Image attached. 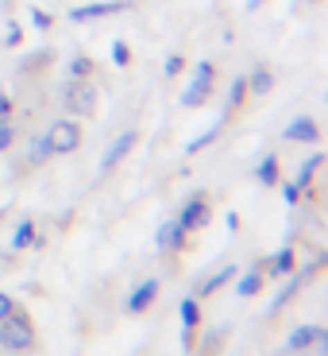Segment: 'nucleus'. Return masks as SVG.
Segmentation results:
<instances>
[{"instance_id":"nucleus-1","label":"nucleus","mask_w":328,"mask_h":356,"mask_svg":"<svg viewBox=\"0 0 328 356\" xmlns=\"http://www.w3.org/2000/svg\"><path fill=\"white\" fill-rule=\"evenodd\" d=\"M0 345L8 348V353H24V348L35 345V325L27 321V314L12 310L8 318L0 321Z\"/></svg>"},{"instance_id":"nucleus-2","label":"nucleus","mask_w":328,"mask_h":356,"mask_svg":"<svg viewBox=\"0 0 328 356\" xmlns=\"http://www.w3.org/2000/svg\"><path fill=\"white\" fill-rule=\"evenodd\" d=\"M46 143H51V155H70V152H78V143H81L78 120H54V124L46 128Z\"/></svg>"},{"instance_id":"nucleus-3","label":"nucleus","mask_w":328,"mask_h":356,"mask_svg":"<svg viewBox=\"0 0 328 356\" xmlns=\"http://www.w3.org/2000/svg\"><path fill=\"white\" fill-rule=\"evenodd\" d=\"M62 105L70 108V113H78V116H89L93 108H97V89L89 86L85 78H74L70 86L62 89Z\"/></svg>"},{"instance_id":"nucleus-4","label":"nucleus","mask_w":328,"mask_h":356,"mask_svg":"<svg viewBox=\"0 0 328 356\" xmlns=\"http://www.w3.org/2000/svg\"><path fill=\"white\" fill-rule=\"evenodd\" d=\"M213 78H216V66L213 63H201L193 74V81L186 86V93H182V105L186 108H197L209 101V93H213Z\"/></svg>"},{"instance_id":"nucleus-5","label":"nucleus","mask_w":328,"mask_h":356,"mask_svg":"<svg viewBox=\"0 0 328 356\" xmlns=\"http://www.w3.org/2000/svg\"><path fill=\"white\" fill-rule=\"evenodd\" d=\"M128 4L124 0H101V4H85V8H74L70 19L74 24H85V19H101V16H116V12H124Z\"/></svg>"},{"instance_id":"nucleus-6","label":"nucleus","mask_w":328,"mask_h":356,"mask_svg":"<svg viewBox=\"0 0 328 356\" xmlns=\"http://www.w3.org/2000/svg\"><path fill=\"white\" fill-rule=\"evenodd\" d=\"M286 140H293V143H317L320 140V128H317V120L313 116H297V120H290L286 124Z\"/></svg>"},{"instance_id":"nucleus-7","label":"nucleus","mask_w":328,"mask_h":356,"mask_svg":"<svg viewBox=\"0 0 328 356\" xmlns=\"http://www.w3.org/2000/svg\"><path fill=\"white\" fill-rule=\"evenodd\" d=\"M135 140H139L135 132H120V136H116V143H112V147L105 152V159H101V167H105V170H112L116 163H120V159H124V155L135 147Z\"/></svg>"},{"instance_id":"nucleus-8","label":"nucleus","mask_w":328,"mask_h":356,"mask_svg":"<svg viewBox=\"0 0 328 356\" xmlns=\"http://www.w3.org/2000/svg\"><path fill=\"white\" fill-rule=\"evenodd\" d=\"M209 221V205H205V197H193V202L186 205V209H182V217H178V225H182V229H201V225Z\"/></svg>"},{"instance_id":"nucleus-9","label":"nucleus","mask_w":328,"mask_h":356,"mask_svg":"<svg viewBox=\"0 0 328 356\" xmlns=\"http://www.w3.org/2000/svg\"><path fill=\"white\" fill-rule=\"evenodd\" d=\"M155 294H159V283H155V279H143V286H135L132 298H128V310H132V314L147 310V306L155 302Z\"/></svg>"},{"instance_id":"nucleus-10","label":"nucleus","mask_w":328,"mask_h":356,"mask_svg":"<svg viewBox=\"0 0 328 356\" xmlns=\"http://www.w3.org/2000/svg\"><path fill=\"white\" fill-rule=\"evenodd\" d=\"M155 241H159V248H186V229H182V225L178 221H170V225H162L159 229V236H155Z\"/></svg>"},{"instance_id":"nucleus-11","label":"nucleus","mask_w":328,"mask_h":356,"mask_svg":"<svg viewBox=\"0 0 328 356\" xmlns=\"http://www.w3.org/2000/svg\"><path fill=\"white\" fill-rule=\"evenodd\" d=\"M313 341H325V330H317V325H302V330H293V333H290L286 348H309Z\"/></svg>"},{"instance_id":"nucleus-12","label":"nucleus","mask_w":328,"mask_h":356,"mask_svg":"<svg viewBox=\"0 0 328 356\" xmlns=\"http://www.w3.org/2000/svg\"><path fill=\"white\" fill-rule=\"evenodd\" d=\"M232 279H236V267H221V271H216V275L209 279V283H201V291H197V294H201V298H209V294L221 291L224 283H232Z\"/></svg>"},{"instance_id":"nucleus-13","label":"nucleus","mask_w":328,"mask_h":356,"mask_svg":"<svg viewBox=\"0 0 328 356\" xmlns=\"http://www.w3.org/2000/svg\"><path fill=\"white\" fill-rule=\"evenodd\" d=\"M248 89L255 93V97H263V93H270V89H275V74H270V70H255V74L248 78Z\"/></svg>"},{"instance_id":"nucleus-14","label":"nucleus","mask_w":328,"mask_h":356,"mask_svg":"<svg viewBox=\"0 0 328 356\" xmlns=\"http://www.w3.org/2000/svg\"><path fill=\"white\" fill-rule=\"evenodd\" d=\"M46 159H51V143H46V136H35L31 147H27V163L39 167V163H46Z\"/></svg>"},{"instance_id":"nucleus-15","label":"nucleus","mask_w":328,"mask_h":356,"mask_svg":"<svg viewBox=\"0 0 328 356\" xmlns=\"http://www.w3.org/2000/svg\"><path fill=\"white\" fill-rule=\"evenodd\" d=\"M259 182L263 186H278V159L275 155H263V163H259Z\"/></svg>"},{"instance_id":"nucleus-16","label":"nucleus","mask_w":328,"mask_h":356,"mask_svg":"<svg viewBox=\"0 0 328 356\" xmlns=\"http://www.w3.org/2000/svg\"><path fill=\"white\" fill-rule=\"evenodd\" d=\"M259 286H263V271H248V275L240 279V286H236V291H240V298H255Z\"/></svg>"},{"instance_id":"nucleus-17","label":"nucleus","mask_w":328,"mask_h":356,"mask_svg":"<svg viewBox=\"0 0 328 356\" xmlns=\"http://www.w3.org/2000/svg\"><path fill=\"white\" fill-rule=\"evenodd\" d=\"M290 271H293V248H282L270 259V275H290Z\"/></svg>"},{"instance_id":"nucleus-18","label":"nucleus","mask_w":328,"mask_h":356,"mask_svg":"<svg viewBox=\"0 0 328 356\" xmlns=\"http://www.w3.org/2000/svg\"><path fill=\"white\" fill-rule=\"evenodd\" d=\"M182 310V321H186V330H193L197 321H201V310H197V298H186V302L178 306Z\"/></svg>"},{"instance_id":"nucleus-19","label":"nucleus","mask_w":328,"mask_h":356,"mask_svg":"<svg viewBox=\"0 0 328 356\" xmlns=\"http://www.w3.org/2000/svg\"><path fill=\"white\" fill-rule=\"evenodd\" d=\"M216 136H221V124H213V128H209L205 136H197V140H189V147H186V152H189V155H197L201 147H209V143H213Z\"/></svg>"},{"instance_id":"nucleus-20","label":"nucleus","mask_w":328,"mask_h":356,"mask_svg":"<svg viewBox=\"0 0 328 356\" xmlns=\"http://www.w3.org/2000/svg\"><path fill=\"white\" fill-rule=\"evenodd\" d=\"M243 97H248V78H236V81H232V89H228V105L232 108L243 105Z\"/></svg>"},{"instance_id":"nucleus-21","label":"nucleus","mask_w":328,"mask_h":356,"mask_svg":"<svg viewBox=\"0 0 328 356\" xmlns=\"http://www.w3.org/2000/svg\"><path fill=\"white\" fill-rule=\"evenodd\" d=\"M31 236H35V225L24 221V225L16 229V236H12V248H27V244H31Z\"/></svg>"},{"instance_id":"nucleus-22","label":"nucleus","mask_w":328,"mask_h":356,"mask_svg":"<svg viewBox=\"0 0 328 356\" xmlns=\"http://www.w3.org/2000/svg\"><path fill=\"white\" fill-rule=\"evenodd\" d=\"M89 74H93V63H89L85 54H78L70 63V78H89Z\"/></svg>"},{"instance_id":"nucleus-23","label":"nucleus","mask_w":328,"mask_h":356,"mask_svg":"<svg viewBox=\"0 0 328 356\" xmlns=\"http://www.w3.org/2000/svg\"><path fill=\"white\" fill-rule=\"evenodd\" d=\"M297 286H302V279H293V283H290V286H282V294H278L275 302H270V310H282V306H286V302H290L293 294H297Z\"/></svg>"},{"instance_id":"nucleus-24","label":"nucleus","mask_w":328,"mask_h":356,"mask_svg":"<svg viewBox=\"0 0 328 356\" xmlns=\"http://www.w3.org/2000/svg\"><path fill=\"white\" fill-rule=\"evenodd\" d=\"M320 167V155H309L305 159V167H302V175H297V186H309V178H313V170Z\"/></svg>"},{"instance_id":"nucleus-25","label":"nucleus","mask_w":328,"mask_h":356,"mask_svg":"<svg viewBox=\"0 0 328 356\" xmlns=\"http://www.w3.org/2000/svg\"><path fill=\"white\" fill-rule=\"evenodd\" d=\"M12 140H16V128H12L8 120H0V152H8Z\"/></svg>"},{"instance_id":"nucleus-26","label":"nucleus","mask_w":328,"mask_h":356,"mask_svg":"<svg viewBox=\"0 0 328 356\" xmlns=\"http://www.w3.org/2000/svg\"><path fill=\"white\" fill-rule=\"evenodd\" d=\"M182 66H186V58H182V54H170V58H166V78L182 74Z\"/></svg>"},{"instance_id":"nucleus-27","label":"nucleus","mask_w":328,"mask_h":356,"mask_svg":"<svg viewBox=\"0 0 328 356\" xmlns=\"http://www.w3.org/2000/svg\"><path fill=\"white\" fill-rule=\"evenodd\" d=\"M128 58H132V51H128L124 43H116V47H112V63H116V66H128Z\"/></svg>"},{"instance_id":"nucleus-28","label":"nucleus","mask_w":328,"mask_h":356,"mask_svg":"<svg viewBox=\"0 0 328 356\" xmlns=\"http://www.w3.org/2000/svg\"><path fill=\"white\" fill-rule=\"evenodd\" d=\"M19 39H24L19 24H8V31H4V43H8V47H19Z\"/></svg>"},{"instance_id":"nucleus-29","label":"nucleus","mask_w":328,"mask_h":356,"mask_svg":"<svg viewBox=\"0 0 328 356\" xmlns=\"http://www.w3.org/2000/svg\"><path fill=\"white\" fill-rule=\"evenodd\" d=\"M12 310H16V302H12V298H8V294H4V291H0V321L8 318Z\"/></svg>"},{"instance_id":"nucleus-30","label":"nucleus","mask_w":328,"mask_h":356,"mask_svg":"<svg viewBox=\"0 0 328 356\" xmlns=\"http://www.w3.org/2000/svg\"><path fill=\"white\" fill-rule=\"evenodd\" d=\"M31 24H35L39 31H46V27H51V16H46V12H39V8H35V12H31Z\"/></svg>"},{"instance_id":"nucleus-31","label":"nucleus","mask_w":328,"mask_h":356,"mask_svg":"<svg viewBox=\"0 0 328 356\" xmlns=\"http://www.w3.org/2000/svg\"><path fill=\"white\" fill-rule=\"evenodd\" d=\"M8 113H12V97L8 93H0V120H8Z\"/></svg>"},{"instance_id":"nucleus-32","label":"nucleus","mask_w":328,"mask_h":356,"mask_svg":"<svg viewBox=\"0 0 328 356\" xmlns=\"http://www.w3.org/2000/svg\"><path fill=\"white\" fill-rule=\"evenodd\" d=\"M282 194H286V202L293 205V202H297V197H302V186H297V182H293V186H286V190H282Z\"/></svg>"}]
</instances>
